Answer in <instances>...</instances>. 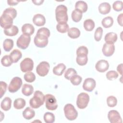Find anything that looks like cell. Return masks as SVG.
I'll return each mask as SVG.
<instances>
[{
    "label": "cell",
    "instance_id": "1",
    "mask_svg": "<svg viewBox=\"0 0 123 123\" xmlns=\"http://www.w3.org/2000/svg\"><path fill=\"white\" fill-rule=\"evenodd\" d=\"M44 101V95L40 91L37 90L34 93V97L30 99L29 104L31 108L37 109L43 105Z\"/></svg>",
    "mask_w": 123,
    "mask_h": 123
},
{
    "label": "cell",
    "instance_id": "2",
    "mask_svg": "<svg viewBox=\"0 0 123 123\" xmlns=\"http://www.w3.org/2000/svg\"><path fill=\"white\" fill-rule=\"evenodd\" d=\"M55 16L58 23H67L68 19L67 7L62 4L58 5L55 10Z\"/></svg>",
    "mask_w": 123,
    "mask_h": 123
},
{
    "label": "cell",
    "instance_id": "3",
    "mask_svg": "<svg viewBox=\"0 0 123 123\" xmlns=\"http://www.w3.org/2000/svg\"><path fill=\"white\" fill-rule=\"evenodd\" d=\"M63 110L65 116L68 120L73 121L77 117L78 112L72 104H66L64 107Z\"/></svg>",
    "mask_w": 123,
    "mask_h": 123
},
{
    "label": "cell",
    "instance_id": "4",
    "mask_svg": "<svg viewBox=\"0 0 123 123\" xmlns=\"http://www.w3.org/2000/svg\"><path fill=\"white\" fill-rule=\"evenodd\" d=\"M89 101V95L86 93H81L77 96L76 105L79 109H84L87 107Z\"/></svg>",
    "mask_w": 123,
    "mask_h": 123
},
{
    "label": "cell",
    "instance_id": "5",
    "mask_svg": "<svg viewBox=\"0 0 123 123\" xmlns=\"http://www.w3.org/2000/svg\"><path fill=\"white\" fill-rule=\"evenodd\" d=\"M45 101L46 108L50 111H54L57 109L58 104L57 100L55 97L49 94H46L45 96Z\"/></svg>",
    "mask_w": 123,
    "mask_h": 123
},
{
    "label": "cell",
    "instance_id": "6",
    "mask_svg": "<svg viewBox=\"0 0 123 123\" xmlns=\"http://www.w3.org/2000/svg\"><path fill=\"white\" fill-rule=\"evenodd\" d=\"M30 36L23 34L17 40V46L20 49H25L28 47L30 42Z\"/></svg>",
    "mask_w": 123,
    "mask_h": 123
},
{
    "label": "cell",
    "instance_id": "7",
    "mask_svg": "<svg viewBox=\"0 0 123 123\" xmlns=\"http://www.w3.org/2000/svg\"><path fill=\"white\" fill-rule=\"evenodd\" d=\"M48 38L49 37L44 35L37 33L34 39V44L38 48H44L48 44Z\"/></svg>",
    "mask_w": 123,
    "mask_h": 123
},
{
    "label": "cell",
    "instance_id": "8",
    "mask_svg": "<svg viewBox=\"0 0 123 123\" xmlns=\"http://www.w3.org/2000/svg\"><path fill=\"white\" fill-rule=\"evenodd\" d=\"M22 85V80L19 77H13L8 86V90L11 93L17 92Z\"/></svg>",
    "mask_w": 123,
    "mask_h": 123
},
{
    "label": "cell",
    "instance_id": "9",
    "mask_svg": "<svg viewBox=\"0 0 123 123\" xmlns=\"http://www.w3.org/2000/svg\"><path fill=\"white\" fill-rule=\"evenodd\" d=\"M20 66L21 70L24 73L31 72L33 69L34 62L31 59L26 58L21 62Z\"/></svg>",
    "mask_w": 123,
    "mask_h": 123
},
{
    "label": "cell",
    "instance_id": "10",
    "mask_svg": "<svg viewBox=\"0 0 123 123\" xmlns=\"http://www.w3.org/2000/svg\"><path fill=\"white\" fill-rule=\"evenodd\" d=\"M50 65L49 63L45 61L41 62L36 68L37 73L40 76H45L49 73Z\"/></svg>",
    "mask_w": 123,
    "mask_h": 123
},
{
    "label": "cell",
    "instance_id": "11",
    "mask_svg": "<svg viewBox=\"0 0 123 123\" xmlns=\"http://www.w3.org/2000/svg\"><path fill=\"white\" fill-rule=\"evenodd\" d=\"M13 19L9 15L2 13L0 18V25L2 28L4 29H8L12 26Z\"/></svg>",
    "mask_w": 123,
    "mask_h": 123
},
{
    "label": "cell",
    "instance_id": "12",
    "mask_svg": "<svg viewBox=\"0 0 123 123\" xmlns=\"http://www.w3.org/2000/svg\"><path fill=\"white\" fill-rule=\"evenodd\" d=\"M108 118L111 123H122V120L118 111L116 110H111L108 114Z\"/></svg>",
    "mask_w": 123,
    "mask_h": 123
},
{
    "label": "cell",
    "instance_id": "13",
    "mask_svg": "<svg viewBox=\"0 0 123 123\" xmlns=\"http://www.w3.org/2000/svg\"><path fill=\"white\" fill-rule=\"evenodd\" d=\"M96 81L92 78H86L83 84V88L84 90L88 92L92 91L96 86Z\"/></svg>",
    "mask_w": 123,
    "mask_h": 123
},
{
    "label": "cell",
    "instance_id": "14",
    "mask_svg": "<svg viewBox=\"0 0 123 123\" xmlns=\"http://www.w3.org/2000/svg\"><path fill=\"white\" fill-rule=\"evenodd\" d=\"M109 67V63L107 61L100 60L97 62L95 65L97 71L100 73H103L108 70Z\"/></svg>",
    "mask_w": 123,
    "mask_h": 123
},
{
    "label": "cell",
    "instance_id": "15",
    "mask_svg": "<svg viewBox=\"0 0 123 123\" xmlns=\"http://www.w3.org/2000/svg\"><path fill=\"white\" fill-rule=\"evenodd\" d=\"M102 52L104 56L110 57L112 55L115 51V46L113 44H108L105 43L102 49Z\"/></svg>",
    "mask_w": 123,
    "mask_h": 123
},
{
    "label": "cell",
    "instance_id": "16",
    "mask_svg": "<svg viewBox=\"0 0 123 123\" xmlns=\"http://www.w3.org/2000/svg\"><path fill=\"white\" fill-rule=\"evenodd\" d=\"M33 23L37 26H43L46 23V19L41 14H37L33 18Z\"/></svg>",
    "mask_w": 123,
    "mask_h": 123
},
{
    "label": "cell",
    "instance_id": "17",
    "mask_svg": "<svg viewBox=\"0 0 123 123\" xmlns=\"http://www.w3.org/2000/svg\"><path fill=\"white\" fill-rule=\"evenodd\" d=\"M35 31V28L33 25L30 24H25L22 27L23 34L31 36Z\"/></svg>",
    "mask_w": 123,
    "mask_h": 123
},
{
    "label": "cell",
    "instance_id": "18",
    "mask_svg": "<svg viewBox=\"0 0 123 123\" xmlns=\"http://www.w3.org/2000/svg\"><path fill=\"white\" fill-rule=\"evenodd\" d=\"M22 52L17 49H13L10 53V57L13 63H16L22 58Z\"/></svg>",
    "mask_w": 123,
    "mask_h": 123
},
{
    "label": "cell",
    "instance_id": "19",
    "mask_svg": "<svg viewBox=\"0 0 123 123\" xmlns=\"http://www.w3.org/2000/svg\"><path fill=\"white\" fill-rule=\"evenodd\" d=\"M104 40L107 43L114 44L117 40V35L114 32H109L105 35Z\"/></svg>",
    "mask_w": 123,
    "mask_h": 123
},
{
    "label": "cell",
    "instance_id": "20",
    "mask_svg": "<svg viewBox=\"0 0 123 123\" xmlns=\"http://www.w3.org/2000/svg\"><path fill=\"white\" fill-rule=\"evenodd\" d=\"M111 9L110 4L108 2H102L98 6V11L102 14H106L110 12Z\"/></svg>",
    "mask_w": 123,
    "mask_h": 123
},
{
    "label": "cell",
    "instance_id": "21",
    "mask_svg": "<svg viewBox=\"0 0 123 123\" xmlns=\"http://www.w3.org/2000/svg\"><path fill=\"white\" fill-rule=\"evenodd\" d=\"M75 8L76 10L80 11L82 13L86 12L88 8L87 4L84 1L79 0L75 3Z\"/></svg>",
    "mask_w": 123,
    "mask_h": 123
},
{
    "label": "cell",
    "instance_id": "22",
    "mask_svg": "<svg viewBox=\"0 0 123 123\" xmlns=\"http://www.w3.org/2000/svg\"><path fill=\"white\" fill-rule=\"evenodd\" d=\"M12 105V100L9 97H5L2 100L0 104L1 108L5 111H9L11 108Z\"/></svg>",
    "mask_w": 123,
    "mask_h": 123
},
{
    "label": "cell",
    "instance_id": "23",
    "mask_svg": "<svg viewBox=\"0 0 123 123\" xmlns=\"http://www.w3.org/2000/svg\"><path fill=\"white\" fill-rule=\"evenodd\" d=\"M22 114L25 119L29 120L34 118L35 115V112L32 109L28 107L23 111Z\"/></svg>",
    "mask_w": 123,
    "mask_h": 123
},
{
    "label": "cell",
    "instance_id": "24",
    "mask_svg": "<svg viewBox=\"0 0 123 123\" xmlns=\"http://www.w3.org/2000/svg\"><path fill=\"white\" fill-rule=\"evenodd\" d=\"M66 69V66L64 64L61 63L57 65L53 68V73L54 74L56 75H61L63 73L64 71Z\"/></svg>",
    "mask_w": 123,
    "mask_h": 123
},
{
    "label": "cell",
    "instance_id": "25",
    "mask_svg": "<svg viewBox=\"0 0 123 123\" xmlns=\"http://www.w3.org/2000/svg\"><path fill=\"white\" fill-rule=\"evenodd\" d=\"M34 91L33 86L29 84H25L22 89V92L25 96H30Z\"/></svg>",
    "mask_w": 123,
    "mask_h": 123
},
{
    "label": "cell",
    "instance_id": "26",
    "mask_svg": "<svg viewBox=\"0 0 123 123\" xmlns=\"http://www.w3.org/2000/svg\"><path fill=\"white\" fill-rule=\"evenodd\" d=\"M18 32L19 29L17 26L13 25L10 28L4 30V34L6 36L10 37L16 36L18 34Z\"/></svg>",
    "mask_w": 123,
    "mask_h": 123
},
{
    "label": "cell",
    "instance_id": "27",
    "mask_svg": "<svg viewBox=\"0 0 123 123\" xmlns=\"http://www.w3.org/2000/svg\"><path fill=\"white\" fill-rule=\"evenodd\" d=\"M80 35V31L76 27H72L69 29L68 31V36L71 38L75 39L79 37Z\"/></svg>",
    "mask_w": 123,
    "mask_h": 123
},
{
    "label": "cell",
    "instance_id": "28",
    "mask_svg": "<svg viewBox=\"0 0 123 123\" xmlns=\"http://www.w3.org/2000/svg\"><path fill=\"white\" fill-rule=\"evenodd\" d=\"M25 104L26 102L24 99L22 98H18L14 101L13 106L16 109L20 110L25 106Z\"/></svg>",
    "mask_w": 123,
    "mask_h": 123
},
{
    "label": "cell",
    "instance_id": "29",
    "mask_svg": "<svg viewBox=\"0 0 123 123\" xmlns=\"http://www.w3.org/2000/svg\"><path fill=\"white\" fill-rule=\"evenodd\" d=\"M84 27L86 31H91L95 27V23L92 19H86L84 22Z\"/></svg>",
    "mask_w": 123,
    "mask_h": 123
},
{
    "label": "cell",
    "instance_id": "30",
    "mask_svg": "<svg viewBox=\"0 0 123 123\" xmlns=\"http://www.w3.org/2000/svg\"><path fill=\"white\" fill-rule=\"evenodd\" d=\"M13 47V41L11 39H6L3 43V48L5 51H10Z\"/></svg>",
    "mask_w": 123,
    "mask_h": 123
},
{
    "label": "cell",
    "instance_id": "31",
    "mask_svg": "<svg viewBox=\"0 0 123 123\" xmlns=\"http://www.w3.org/2000/svg\"><path fill=\"white\" fill-rule=\"evenodd\" d=\"M101 24L104 28H110L113 24V19L111 16H107L102 19Z\"/></svg>",
    "mask_w": 123,
    "mask_h": 123
},
{
    "label": "cell",
    "instance_id": "32",
    "mask_svg": "<svg viewBox=\"0 0 123 123\" xmlns=\"http://www.w3.org/2000/svg\"><path fill=\"white\" fill-rule=\"evenodd\" d=\"M82 13L80 11L76 9L72 12L71 14L72 20L74 22H79L82 19Z\"/></svg>",
    "mask_w": 123,
    "mask_h": 123
},
{
    "label": "cell",
    "instance_id": "33",
    "mask_svg": "<svg viewBox=\"0 0 123 123\" xmlns=\"http://www.w3.org/2000/svg\"><path fill=\"white\" fill-rule=\"evenodd\" d=\"M56 29L58 32L62 33H65L68 32L69 28L67 23H58L56 25Z\"/></svg>",
    "mask_w": 123,
    "mask_h": 123
},
{
    "label": "cell",
    "instance_id": "34",
    "mask_svg": "<svg viewBox=\"0 0 123 123\" xmlns=\"http://www.w3.org/2000/svg\"><path fill=\"white\" fill-rule=\"evenodd\" d=\"M43 118L45 122L46 123H52L55 121V116L51 112H46L44 115Z\"/></svg>",
    "mask_w": 123,
    "mask_h": 123
},
{
    "label": "cell",
    "instance_id": "35",
    "mask_svg": "<svg viewBox=\"0 0 123 123\" xmlns=\"http://www.w3.org/2000/svg\"><path fill=\"white\" fill-rule=\"evenodd\" d=\"M12 63L13 62L11 60L10 55H5L3 57H2V58L1 59V63L4 66H10Z\"/></svg>",
    "mask_w": 123,
    "mask_h": 123
},
{
    "label": "cell",
    "instance_id": "36",
    "mask_svg": "<svg viewBox=\"0 0 123 123\" xmlns=\"http://www.w3.org/2000/svg\"><path fill=\"white\" fill-rule=\"evenodd\" d=\"M3 13L9 15L13 19H14L16 17L17 11L14 8L10 7V8L6 9L3 12Z\"/></svg>",
    "mask_w": 123,
    "mask_h": 123
},
{
    "label": "cell",
    "instance_id": "37",
    "mask_svg": "<svg viewBox=\"0 0 123 123\" xmlns=\"http://www.w3.org/2000/svg\"><path fill=\"white\" fill-rule=\"evenodd\" d=\"M76 74L77 72L74 69L69 68L66 71L64 74V77L67 80H70L73 76Z\"/></svg>",
    "mask_w": 123,
    "mask_h": 123
},
{
    "label": "cell",
    "instance_id": "38",
    "mask_svg": "<svg viewBox=\"0 0 123 123\" xmlns=\"http://www.w3.org/2000/svg\"><path fill=\"white\" fill-rule=\"evenodd\" d=\"M88 61L87 56H77L76 62L77 63L81 66L86 65Z\"/></svg>",
    "mask_w": 123,
    "mask_h": 123
},
{
    "label": "cell",
    "instance_id": "39",
    "mask_svg": "<svg viewBox=\"0 0 123 123\" xmlns=\"http://www.w3.org/2000/svg\"><path fill=\"white\" fill-rule=\"evenodd\" d=\"M24 77L25 81L29 83H32L36 79V76L35 74L31 72H28L25 73L24 74Z\"/></svg>",
    "mask_w": 123,
    "mask_h": 123
},
{
    "label": "cell",
    "instance_id": "40",
    "mask_svg": "<svg viewBox=\"0 0 123 123\" xmlns=\"http://www.w3.org/2000/svg\"><path fill=\"white\" fill-rule=\"evenodd\" d=\"M88 50L87 48L84 46L79 47L76 50L77 56H87Z\"/></svg>",
    "mask_w": 123,
    "mask_h": 123
},
{
    "label": "cell",
    "instance_id": "41",
    "mask_svg": "<svg viewBox=\"0 0 123 123\" xmlns=\"http://www.w3.org/2000/svg\"><path fill=\"white\" fill-rule=\"evenodd\" d=\"M107 103L109 107H114L117 103V99L116 98L113 96H110L107 98Z\"/></svg>",
    "mask_w": 123,
    "mask_h": 123
},
{
    "label": "cell",
    "instance_id": "42",
    "mask_svg": "<svg viewBox=\"0 0 123 123\" xmlns=\"http://www.w3.org/2000/svg\"><path fill=\"white\" fill-rule=\"evenodd\" d=\"M113 10L116 12L121 11L123 9V2L121 0H117L114 2L112 5Z\"/></svg>",
    "mask_w": 123,
    "mask_h": 123
},
{
    "label": "cell",
    "instance_id": "43",
    "mask_svg": "<svg viewBox=\"0 0 123 123\" xmlns=\"http://www.w3.org/2000/svg\"><path fill=\"white\" fill-rule=\"evenodd\" d=\"M103 33V29L101 27H98L94 34V38L96 41H99L101 40Z\"/></svg>",
    "mask_w": 123,
    "mask_h": 123
},
{
    "label": "cell",
    "instance_id": "44",
    "mask_svg": "<svg viewBox=\"0 0 123 123\" xmlns=\"http://www.w3.org/2000/svg\"><path fill=\"white\" fill-rule=\"evenodd\" d=\"M70 81L71 83L74 86L79 85L82 82V77L77 74L74 75L70 79Z\"/></svg>",
    "mask_w": 123,
    "mask_h": 123
},
{
    "label": "cell",
    "instance_id": "45",
    "mask_svg": "<svg viewBox=\"0 0 123 123\" xmlns=\"http://www.w3.org/2000/svg\"><path fill=\"white\" fill-rule=\"evenodd\" d=\"M106 78L109 80H113L118 78V74L115 71H110L106 74Z\"/></svg>",
    "mask_w": 123,
    "mask_h": 123
},
{
    "label": "cell",
    "instance_id": "46",
    "mask_svg": "<svg viewBox=\"0 0 123 123\" xmlns=\"http://www.w3.org/2000/svg\"><path fill=\"white\" fill-rule=\"evenodd\" d=\"M37 33H39V34H41L44 35L49 37L50 35V31L49 30V29L48 28H46V27H42V28H39L37 30Z\"/></svg>",
    "mask_w": 123,
    "mask_h": 123
},
{
    "label": "cell",
    "instance_id": "47",
    "mask_svg": "<svg viewBox=\"0 0 123 123\" xmlns=\"http://www.w3.org/2000/svg\"><path fill=\"white\" fill-rule=\"evenodd\" d=\"M7 85L5 82L3 81H0V98H1L5 93L7 89Z\"/></svg>",
    "mask_w": 123,
    "mask_h": 123
},
{
    "label": "cell",
    "instance_id": "48",
    "mask_svg": "<svg viewBox=\"0 0 123 123\" xmlns=\"http://www.w3.org/2000/svg\"><path fill=\"white\" fill-rule=\"evenodd\" d=\"M123 14L121 13L119 14L117 17V21L119 25H120L121 26H123Z\"/></svg>",
    "mask_w": 123,
    "mask_h": 123
},
{
    "label": "cell",
    "instance_id": "49",
    "mask_svg": "<svg viewBox=\"0 0 123 123\" xmlns=\"http://www.w3.org/2000/svg\"><path fill=\"white\" fill-rule=\"evenodd\" d=\"M19 1L18 0H7V3L10 6H14L17 5L19 3Z\"/></svg>",
    "mask_w": 123,
    "mask_h": 123
},
{
    "label": "cell",
    "instance_id": "50",
    "mask_svg": "<svg viewBox=\"0 0 123 123\" xmlns=\"http://www.w3.org/2000/svg\"><path fill=\"white\" fill-rule=\"evenodd\" d=\"M123 63H121L119 64L117 67V70L121 75L123 74Z\"/></svg>",
    "mask_w": 123,
    "mask_h": 123
},
{
    "label": "cell",
    "instance_id": "51",
    "mask_svg": "<svg viewBox=\"0 0 123 123\" xmlns=\"http://www.w3.org/2000/svg\"><path fill=\"white\" fill-rule=\"evenodd\" d=\"M32 2L35 5H41L43 3V2H44V0H32Z\"/></svg>",
    "mask_w": 123,
    "mask_h": 123
}]
</instances>
